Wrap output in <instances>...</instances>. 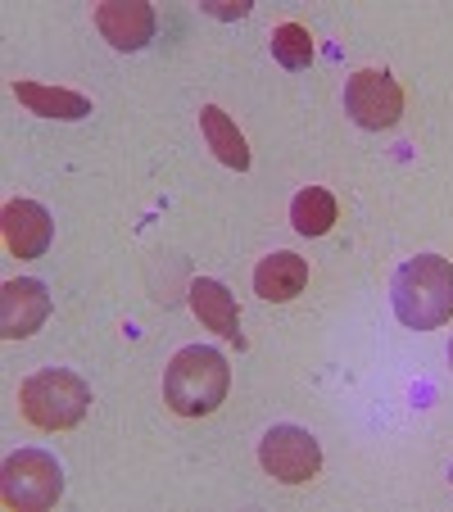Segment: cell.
<instances>
[{"instance_id": "cell-1", "label": "cell", "mask_w": 453, "mask_h": 512, "mask_svg": "<svg viewBox=\"0 0 453 512\" xmlns=\"http://www.w3.org/2000/svg\"><path fill=\"white\" fill-rule=\"evenodd\" d=\"M395 318L413 331H435L453 318V263L444 254H417L390 281Z\"/></svg>"}, {"instance_id": "cell-2", "label": "cell", "mask_w": 453, "mask_h": 512, "mask_svg": "<svg viewBox=\"0 0 453 512\" xmlns=\"http://www.w3.org/2000/svg\"><path fill=\"white\" fill-rule=\"evenodd\" d=\"M232 368L213 345H186L164 368V399L182 417H209L227 399Z\"/></svg>"}, {"instance_id": "cell-3", "label": "cell", "mask_w": 453, "mask_h": 512, "mask_svg": "<svg viewBox=\"0 0 453 512\" xmlns=\"http://www.w3.org/2000/svg\"><path fill=\"white\" fill-rule=\"evenodd\" d=\"M19 404L37 431H68L91 408V386L68 368H41L19 386Z\"/></svg>"}, {"instance_id": "cell-4", "label": "cell", "mask_w": 453, "mask_h": 512, "mask_svg": "<svg viewBox=\"0 0 453 512\" xmlns=\"http://www.w3.org/2000/svg\"><path fill=\"white\" fill-rule=\"evenodd\" d=\"M0 494L19 512L55 508L64 499V467L46 454V449H19L0 467Z\"/></svg>"}, {"instance_id": "cell-5", "label": "cell", "mask_w": 453, "mask_h": 512, "mask_svg": "<svg viewBox=\"0 0 453 512\" xmlns=\"http://www.w3.org/2000/svg\"><path fill=\"white\" fill-rule=\"evenodd\" d=\"M259 463L263 472L272 476V481L281 485H304L313 481V476L322 472V445H318V435L304 431V426H268L259 440Z\"/></svg>"}, {"instance_id": "cell-6", "label": "cell", "mask_w": 453, "mask_h": 512, "mask_svg": "<svg viewBox=\"0 0 453 512\" xmlns=\"http://www.w3.org/2000/svg\"><path fill=\"white\" fill-rule=\"evenodd\" d=\"M345 109L358 127L367 132H386L404 118V87L390 78L386 68H358L345 82Z\"/></svg>"}, {"instance_id": "cell-7", "label": "cell", "mask_w": 453, "mask_h": 512, "mask_svg": "<svg viewBox=\"0 0 453 512\" xmlns=\"http://www.w3.org/2000/svg\"><path fill=\"white\" fill-rule=\"evenodd\" d=\"M50 318V295L37 277H14L0 286V336L28 340Z\"/></svg>"}, {"instance_id": "cell-8", "label": "cell", "mask_w": 453, "mask_h": 512, "mask_svg": "<svg viewBox=\"0 0 453 512\" xmlns=\"http://www.w3.org/2000/svg\"><path fill=\"white\" fill-rule=\"evenodd\" d=\"M0 223H5V245H10L14 259H41L55 241V223L37 200H10Z\"/></svg>"}, {"instance_id": "cell-9", "label": "cell", "mask_w": 453, "mask_h": 512, "mask_svg": "<svg viewBox=\"0 0 453 512\" xmlns=\"http://www.w3.org/2000/svg\"><path fill=\"white\" fill-rule=\"evenodd\" d=\"M96 28L114 50H141L155 37V10L145 0H105L96 10Z\"/></svg>"}, {"instance_id": "cell-10", "label": "cell", "mask_w": 453, "mask_h": 512, "mask_svg": "<svg viewBox=\"0 0 453 512\" xmlns=\"http://www.w3.org/2000/svg\"><path fill=\"white\" fill-rule=\"evenodd\" d=\"M191 309H195V318H200L209 331H218L222 340H236V345H245L236 295L222 286V281H213V277L191 281Z\"/></svg>"}, {"instance_id": "cell-11", "label": "cell", "mask_w": 453, "mask_h": 512, "mask_svg": "<svg viewBox=\"0 0 453 512\" xmlns=\"http://www.w3.org/2000/svg\"><path fill=\"white\" fill-rule=\"evenodd\" d=\"M304 286H309V263L290 250L268 254V259L254 268V290H259V300H268V304L295 300Z\"/></svg>"}, {"instance_id": "cell-12", "label": "cell", "mask_w": 453, "mask_h": 512, "mask_svg": "<svg viewBox=\"0 0 453 512\" xmlns=\"http://www.w3.org/2000/svg\"><path fill=\"white\" fill-rule=\"evenodd\" d=\"M14 96L19 105H28V114L37 118H64V123H78L91 114V100L82 91L68 87H41V82H14Z\"/></svg>"}, {"instance_id": "cell-13", "label": "cell", "mask_w": 453, "mask_h": 512, "mask_svg": "<svg viewBox=\"0 0 453 512\" xmlns=\"http://www.w3.org/2000/svg\"><path fill=\"white\" fill-rule=\"evenodd\" d=\"M200 132H204V141H209V150L227 168H236V173H245V168H250V145H245L241 127L222 114L218 105H204L200 109Z\"/></svg>"}, {"instance_id": "cell-14", "label": "cell", "mask_w": 453, "mask_h": 512, "mask_svg": "<svg viewBox=\"0 0 453 512\" xmlns=\"http://www.w3.org/2000/svg\"><path fill=\"white\" fill-rule=\"evenodd\" d=\"M290 223L299 236H327L336 227V195L327 186H304L290 200Z\"/></svg>"}, {"instance_id": "cell-15", "label": "cell", "mask_w": 453, "mask_h": 512, "mask_svg": "<svg viewBox=\"0 0 453 512\" xmlns=\"http://www.w3.org/2000/svg\"><path fill=\"white\" fill-rule=\"evenodd\" d=\"M272 59L281 68H309L313 64V37L309 28H299V23H281L272 32Z\"/></svg>"}, {"instance_id": "cell-16", "label": "cell", "mask_w": 453, "mask_h": 512, "mask_svg": "<svg viewBox=\"0 0 453 512\" xmlns=\"http://www.w3.org/2000/svg\"><path fill=\"white\" fill-rule=\"evenodd\" d=\"M204 10L213 14V19H245V14H250V0H209V5H204Z\"/></svg>"}, {"instance_id": "cell-17", "label": "cell", "mask_w": 453, "mask_h": 512, "mask_svg": "<svg viewBox=\"0 0 453 512\" xmlns=\"http://www.w3.org/2000/svg\"><path fill=\"white\" fill-rule=\"evenodd\" d=\"M449 485H453V467H449Z\"/></svg>"}, {"instance_id": "cell-18", "label": "cell", "mask_w": 453, "mask_h": 512, "mask_svg": "<svg viewBox=\"0 0 453 512\" xmlns=\"http://www.w3.org/2000/svg\"><path fill=\"white\" fill-rule=\"evenodd\" d=\"M449 363H453V345H449Z\"/></svg>"}]
</instances>
